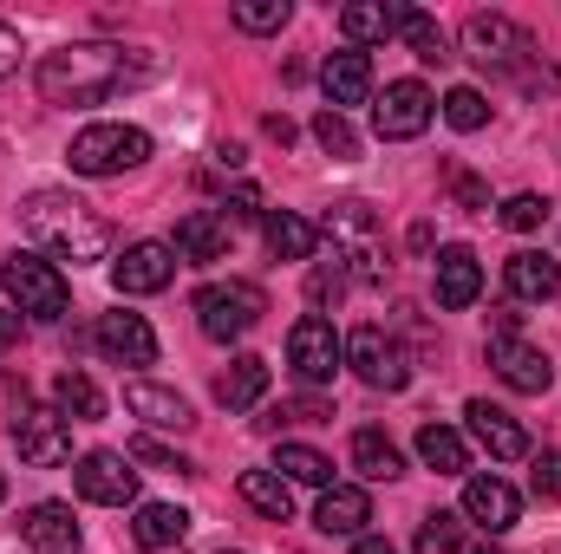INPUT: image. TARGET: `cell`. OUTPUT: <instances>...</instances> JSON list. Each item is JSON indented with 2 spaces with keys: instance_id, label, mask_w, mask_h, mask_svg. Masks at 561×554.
<instances>
[{
  "instance_id": "1",
  "label": "cell",
  "mask_w": 561,
  "mask_h": 554,
  "mask_svg": "<svg viewBox=\"0 0 561 554\" xmlns=\"http://www.w3.org/2000/svg\"><path fill=\"white\" fill-rule=\"evenodd\" d=\"M163 59L157 53H125V46H59L39 59V92L53 105H99L138 79H157Z\"/></svg>"
},
{
  "instance_id": "2",
  "label": "cell",
  "mask_w": 561,
  "mask_h": 554,
  "mask_svg": "<svg viewBox=\"0 0 561 554\" xmlns=\"http://www.w3.org/2000/svg\"><path fill=\"white\" fill-rule=\"evenodd\" d=\"M20 222H26V235L53 255V268H59V262L85 268V262H105V249H112L105 222H99L79 196H66V189H33V196L20 203Z\"/></svg>"
},
{
  "instance_id": "3",
  "label": "cell",
  "mask_w": 561,
  "mask_h": 554,
  "mask_svg": "<svg viewBox=\"0 0 561 554\" xmlns=\"http://www.w3.org/2000/svg\"><path fill=\"white\" fill-rule=\"evenodd\" d=\"M327 235H333V255L346 275L366 280V287H386V242H379V222L366 203H340L327 216Z\"/></svg>"
},
{
  "instance_id": "4",
  "label": "cell",
  "mask_w": 561,
  "mask_h": 554,
  "mask_svg": "<svg viewBox=\"0 0 561 554\" xmlns=\"http://www.w3.org/2000/svg\"><path fill=\"white\" fill-rule=\"evenodd\" d=\"M268 313V293L255 287V280H209L203 293H196V326L209 333V339H242V333H255V320Z\"/></svg>"
},
{
  "instance_id": "5",
  "label": "cell",
  "mask_w": 561,
  "mask_h": 554,
  "mask_svg": "<svg viewBox=\"0 0 561 554\" xmlns=\"http://www.w3.org/2000/svg\"><path fill=\"white\" fill-rule=\"evenodd\" d=\"M0 287L13 293V307L20 313H33V320H59L66 307H72V287H66V275L46 262V255H7L0 262Z\"/></svg>"
},
{
  "instance_id": "6",
  "label": "cell",
  "mask_w": 561,
  "mask_h": 554,
  "mask_svg": "<svg viewBox=\"0 0 561 554\" xmlns=\"http://www.w3.org/2000/svg\"><path fill=\"white\" fill-rule=\"evenodd\" d=\"M66 157H72L79 176H118V170H138L144 157H150V138H144L138 125H85Z\"/></svg>"
},
{
  "instance_id": "7",
  "label": "cell",
  "mask_w": 561,
  "mask_h": 554,
  "mask_svg": "<svg viewBox=\"0 0 561 554\" xmlns=\"http://www.w3.org/2000/svg\"><path fill=\"white\" fill-rule=\"evenodd\" d=\"M287 366H294V379H300V385H327V379L346 366V339L333 333V320H327V313L294 320V333H287Z\"/></svg>"
},
{
  "instance_id": "8",
  "label": "cell",
  "mask_w": 561,
  "mask_h": 554,
  "mask_svg": "<svg viewBox=\"0 0 561 554\" xmlns=\"http://www.w3.org/2000/svg\"><path fill=\"white\" fill-rule=\"evenodd\" d=\"M346 366H353L373 392H405V385H412V359H405V346H399L386 326H359V333L346 339Z\"/></svg>"
},
{
  "instance_id": "9",
  "label": "cell",
  "mask_w": 561,
  "mask_h": 554,
  "mask_svg": "<svg viewBox=\"0 0 561 554\" xmlns=\"http://www.w3.org/2000/svg\"><path fill=\"white\" fill-rule=\"evenodd\" d=\"M72 489L99 509H125V503H138V470L125 450H85L72 463Z\"/></svg>"
},
{
  "instance_id": "10",
  "label": "cell",
  "mask_w": 561,
  "mask_h": 554,
  "mask_svg": "<svg viewBox=\"0 0 561 554\" xmlns=\"http://www.w3.org/2000/svg\"><path fill=\"white\" fill-rule=\"evenodd\" d=\"M431 118H437V99L424 92L419 79H392V85L379 92V105H373V131H379L386 143L424 138V131H431Z\"/></svg>"
},
{
  "instance_id": "11",
  "label": "cell",
  "mask_w": 561,
  "mask_h": 554,
  "mask_svg": "<svg viewBox=\"0 0 561 554\" xmlns=\"http://www.w3.org/2000/svg\"><path fill=\"white\" fill-rule=\"evenodd\" d=\"M13 443H20V463H33V470L72 463V430H66V417L46 412V405H26L13 417Z\"/></svg>"
},
{
  "instance_id": "12",
  "label": "cell",
  "mask_w": 561,
  "mask_h": 554,
  "mask_svg": "<svg viewBox=\"0 0 561 554\" xmlns=\"http://www.w3.org/2000/svg\"><path fill=\"white\" fill-rule=\"evenodd\" d=\"M176 262H196V268H209V262H229V249H236V222L222 216V209H190L183 222H176Z\"/></svg>"
},
{
  "instance_id": "13",
  "label": "cell",
  "mask_w": 561,
  "mask_h": 554,
  "mask_svg": "<svg viewBox=\"0 0 561 554\" xmlns=\"http://www.w3.org/2000/svg\"><path fill=\"white\" fill-rule=\"evenodd\" d=\"M92 339H99V353L112 359V366H157V333H150V320L144 313H99V326H92Z\"/></svg>"
},
{
  "instance_id": "14",
  "label": "cell",
  "mask_w": 561,
  "mask_h": 554,
  "mask_svg": "<svg viewBox=\"0 0 561 554\" xmlns=\"http://www.w3.org/2000/svg\"><path fill=\"white\" fill-rule=\"evenodd\" d=\"M463 522H477L483 535H510L523 522V496L503 476H470L463 483Z\"/></svg>"
},
{
  "instance_id": "15",
  "label": "cell",
  "mask_w": 561,
  "mask_h": 554,
  "mask_svg": "<svg viewBox=\"0 0 561 554\" xmlns=\"http://www.w3.org/2000/svg\"><path fill=\"white\" fill-rule=\"evenodd\" d=\"M118 293H163L176 280V249L170 242H131L118 262H112Z\"/></svg>"
},
{
  "instance_id": "16",
  "label": "cell",
  "mask_w": 561,
  "mask_h": 554,
  "mask_svg": "<svg viewBox=\"0 0 561 554\" xmlns=\"http://www.w3.org/2000/svg\"><path fill=\"white\" fill-rule=\"evenodd\" d=\"M463 53H470L477 66H516V59L529 53V39H523V26L503 20V13H470V20H463Z\"/></svg>"
},
{
  "instance_id": "17",
  "label": "cell",
  "mask_w": 561,
  "mask_h": 554,
  "mask_svg": "<svg viewBox=\"0 0 561 554\" xmlns=\"http://www.w3.org/2000/svg\"><path fill=\"white\" fill-rule=\"evenodd\" d=\"M463 424H470V437H477V443H483L496 463H516V457H529V430L503 412V405H490V399H470V405H463Z\"/></svg>"
},
{
  "instance_id": "18",
  "label": "cell",
  "mask_w": 561,
  "mask_h": 554,
  "mask_svg": "<svg viewBox=\"0 0 561 554\" xmlns=\"http://www.w3.org/2000/svg\"><path fill=\"white\" fill-rule=\"evenodd\" d=\"M490 366H496V379L510 392H549V379H556L549 353L529 346V339H490Z\"/></svg>"
},
{
  "instance_id": "19",
  "label": "cell",
  "mask_w": 561,
  "mask_h": 554,
  "mask_svg": "<svg viewBox=\"0 0 561 554\" xmlns=\"http://www.w3.org/2000/svg\"><path fill=\"white\" fill-rule=\"evenodd\" d=\"M320 85H327V112L366 105V92H373V59H366L359 46H340V53H327V66H320Z\"/></svg>"
},
{
  "instance_id": "20",
  "label": "cell",
  "mask_w": 561,
  "mask_h": 554,
  "mask_svg": "<svg viewBox=\"0 0 561 554\" xmlns=\"http://www.w3.org/2000/svg\"><path fill=\"white\" fill-rule=\"evenodd\" d=\"M477 293H483V262H477V249H437V307H450V313H463V307H477Z\"/></svg>"
},
{
  "instance_id": "21",
  "label": "cell",
  "mask_w": 561,
  "mask_h": 554,
  "mask_svg": "<svg viewBox=\"0 0 561 554\" xmlns=\"http://www.w3.org/2000/svg\"><path fill=\"white\" fill-rule=\"evenodd\" d=\"M20 542H26V554H79V522L66 503H33L20 522Z\"/></svg>"
},
{
  "instance_id": "22",
  "label": "cell",
  "mask_w": 561,
  "mask_h": 554,
  "mask_svg": "<svg viewBox=\"0 0 561 554\" xmlns=\"http://www.w3.org/2000/svg\"><path fill=\"white\" fill-rule=\"evenodd\" d=\"M503 287L516 293V300H556L561 293V262L556 255H542V249H516L510 262H503Z\"/></svg>"
},
{
  "instance_id": "23",
  "label": "cell",
  "mask_w": 561,
  "mask_h": 554,
  "mask_svg": "<svg viewBox=\"0 0 561 554\" xmlns=\"http://www.w3.org/2000/svg\"><path fill=\"white\" fill-rule=\"evenodd\" d=\"M125 405H131V417H144L150 430H190V424H196V412H190L183 392L150 385V379H131V385H125Z\"/></svg>"
},
{
  "instance_id": "24",
  "label": "cell",
  "mask_w": 561,
  "mask_h": 554,
  "mask_svg": "<svg viewBox=\"0 0 561 554\" xmlns=\"http://www.w3.org/2000/svg\"><path fill=\"white\" fill-rule=\"evenodd\" d=\"M313 522H320V535H366V522H373V496L366 489H353V483H333V489H320V509H313Z\"/></svg>"
},
{
  "instance_id": "25",
  "label": "cell",
  "mask_w": 561,
  "mask_h": 554,
  "mask_svg": "<svg viewBox=\"0 0 561 554\" xmlns=\"http://www.w3.org/2000/svg\"><path fill=\"white\" fill-rule=\"evenodd\" d=\"M405 13H412V7H399V0H353V7H340V33H346L353 46H373V39L405 33Z\"/></svg>"
},
{
  "instance_id": "26",
  "label": "cell",
  "mask_w": 561,
  "mask_h": 554,
  "mask_svg": "<svg viewBox=\"0 0 561 554\" xmlns=\"http://www.w3.org/2000/svg\"><path fill=\"white\" fill-rule=\"evenodd\" d=\"M262 235H268V255L275 262H313V249H320V229L307 216H294V209H268L262 216Z\"/></svg>"
},
{
  "instance_id": "27",
  "label": "cell",
  "mask_w": 561,
  "mask_h": 554,
  "mask_svg": "<svg viewBox=\"0 0 561 554\" xmlns=\"http://www.w3.org/2000/svg\"><path fill=\"white\" fill-rule=\"evenodd\" d=\"M262 399H268V359L242 353V359L216 379V405H222V412H249V405H262Z\"/></svg>"
},
{
  "instance_id": "28",
  "label": "cell",
  "mask_w": 561,
  "mask_h": 554,
  "mask_svg": "<svg viewBox=\"0 0 561 554\" xmlns=\"http://www.w3.org/2000/svg\"><path fill=\"white\" fill-rule=\"evenodd\" d=\"M183 535H190V509H176V503H138V522H131L138 549H176Z\"/></svg>"
},
{
  "instance_id": "29",
  "label": "cell",
  "mask_w": 561,
  "mask_h": 554,
  "mask_svg": "<svg viewBox=\"0 0 561 554\" xmlns=\"http://www.w3.org/2000/svg\"><path fill=\"white\" fill-rule=\"evenodd\" d=\"M353 470L373 483H392V476H405V457L386 430H353Z\"/></svg>"
},
{
  "instance_id": "30",
  "label": "cell",
  "mask_w": 561,
  "mask_h": 554,
  "mask_svg": "<svg viewBox=\"0 0 561 554\" xmlns=\"http://www.w3.org/2000/svg\"><path fill=\"white\" fill-rule=\"evenodd\" d=\"M53 405H59V417H72V424H99V417H105V392H99L85 372L66 366V372L53 379Z\"/></svg>"
},
{
  "instance_id": "31",
  "label": "cell",
  "mask_w": 561,
  "mask_h": 554,
  "mask_svg": "<svg viewBox=\"0 0 561 554\" xmlns=\"http://www.w3.org/2000/svg\"><path fill=\"white\" fill-rule=\"evenodd\" d=\"M242 503L255 509V516H268V522H287L294 516V489H287V476H275V470H242Z\"/></svg>"
},
{
  "instance_id": "32",
  "label": "cell",
  "mask_w": 561,
  "mask_h": 554,
  "mask_svg": "<svg viewBox=\"0 0 561 554\" xmlns=\"http://www.w3.org/2000/svg\"><path fill=\"white\" fill-rule=\"evenodd\" d=\"M419 457H424V470H437V476H463V470H470V443H463L450 424H424Z\"/></svg>"
},
{
  "instance_id": "33",
  "label": "cell",
  "mask_w": 561,
  "mask_h": 554,
  "mask_svg": "<svg viewBox=\"0 0 561 554\" xmlns=\"http://www.w3.org/2000/svg\"><path fill=\"white\" fill-rule=\"evenodd\" d=\"M275 476L307 483V489H333V463H327L313 443H280V450H275Z\"/></svg>"
},
{
  "instance_id": "34",
  "label": "cell",
  "mask_w": 561,
  "mask_h": 554,
  "mask_svg": "<svg viewBox=\"0 0 561 554\" xmlns=\"http://www.w3.org/2000/svg\"><path fill=\"white\" fill-rule=\"evenodd\" d=\"M444 125H450V131H483V125H490V99H483L477 85H457V92L444 99Z\"/></svg>"
},
{
  "instance_id": "35",
  "label": "cell",
  "mask_w": 561,
  "mask_h": 554,
  "mask_svg": "<svg viewBox=\"0 0 561 554\" xmlns=\"http://www.w3.org/2000/svg\"><path fill=\"white\" fill-rule=\"evenodd\" d=\"M405 46L419 53L424 66H444V59H450V46H444V26H437L431 13H419V7L405 13Z\"/></svg>"
},
{
  "instance_id": "36",
  "label": "cell",
  "mask_w": 561,
  "mask_h": 554,
  "mask_svg": "<svg viewBox=\"0 0 561 554\" xmlns=\"http://www.w3.org/2000/svg\"><path fill=\"white\" fill-rule=\"evenodd\" d=\"M313 138H320L327 157H340V163H353V157H359V138H353L346 112H320V118H313Z\"/></svg>"
},
{
  "instance_id": "37",
  "label": "cell",
  "mask_w": 561,
  "mask_h": 554,
  "mask_svg": "<svg viewBox=\"0 0 561 554\" xmlns=\"http://www.w3.org/2000/svg\"><path fill=\"white\" fill-rule=\"evenodd\" d=\"M457 542H463V516H450V509L424 516V529H419V554H457Z\"/></svg>"
},
{
  "instance_id": "38",
  "label": "cell",
  "mask_w": 561,
  "mask_h": 554,
  "mask_svg": "<svg viewBox=\"0 0 561 554\" xmlns=\"http://www.w3.org/2000/svg\"><path fill=\"white\" fill-rule=\"evenodd\" d=\"M346 268H340V255H333V262H313V268H307V300H313V307H340V293H346Z\"/></svg>"
},
{
  "instance_id": "39",
  "label": "cell",
  "mask_w": 561,
  "mask_h": 554,
  "mask_svg": "<svg viewBox=\"0 0 561 554\" xmlns=\"http://www.w3.org/2000/svg\"><path fill=\"white\" fill-rule=\"evenodd\" d=\"M287 13H294L287 0H242V7H236V26H242V33H280Z\"/></svg>"
},
{
  "instance_id": "40",
  "label": "cell",
  "mask_w": 561,
  "mask_h": 554,
  "mask_svg": "<svg viewBox=\"0 0 561 554\" xmlns=\"http://www.w3.org/2000/svg\"><path fill=\"white\" fill-rule=\"evenodd\" d=\"M327 417H333L327 399H280L275 412L262 417V430H275V424H327Z\"/></svg>"
},
{
  "instance_id": "41",
  "label": "cell",
  "mask_w": 561,
  "mask_h": 554,
  "mask_svg": "<svg viewBox=\"0 0 561 554\" xmlns=\"http://www.w3.org/2000/svg\"><path fill=\"white\" fill-rule=\"evenodd\" d=\"M542 222H549V203H542V196H529V189H523V196H510V203H503V229L529 235V229H542Z\"/></svg>"
},
{
  "instance_id": "42",
  "label": "cell",
  "mask_w": 561,
  "mask_h": 554,
  "mask_svg": "<svg viewBox=\"0 0 561 554\" xmlns=\"http://www.w3.org/2000/svg\"><path fill=\"white\" fill-rule=\"evenodd\" d=\"M529 489H536L542 503H556V496H561V450H542V457H536V470H529Z\"/></svg>"
},
{
  "instance_id": "43",
  "label": "cell",
  "mask_w": 561,
  "mask_h": 554,
  "mask_svg": "<svg viewBox=\"0 0 561 554\" xmlns=\"http://www.w3.org/2000/svg\"><path fill=\"white\" fill-rule=\"evenodd\" d=\"M125 457H131V463H150V470H190V463H183V457H176L170 443H157V437H138V443H131Z\"/></svg>"
},
{
  "instance_id": "44",
  "label": "cell",
  "mask_w": 561,
  "mask_h": 554,
  "mask_svg": "<svg viewBox=\"0 0 561 554\" xmlns=\"http://www.w3.org/2000/svg\"><path fill=\"white\" fill-rule=\"evenodd\" d=\"M450 196H457V209H490V189L477 176H450Z\"/></svg>"
},
{
  "instance_id": "45",
  "label": "cell",
  "mask_w": 561,
  "mask_h": 554,
  "mask_svg": "<svg viewBox=\"0 0 561 554\" xmlns=\"http://www.w3.org/2000/svg\"><path fill=\"white\" fill-rule=\"evenodd\" d=\"M7 72H20V33L0 20V79H7Z\"/></svg>"
},
{
  "instance_id": "46",
  "label": "cell",
  "mask_w": 561,
  "mask_h": 554,
  "mask_svg": "<svg viewBox=\"0 0 561 554\" xmlns=\"http://www.w3.org/2000/svg\"><path fill=\"white\" fill-rule=\"evenodd\" d=\"M255 209H262V196H255V189H249V183H242V189H236V196H229V216H255Z\"/></svg>"
},
{
  "instance_id": "47",
  "label": "cell",
  "mask_w": 561,
  "mask_h": 554,
  "mask_svg": "<svg viewBox=\"0 0 561 554\" xmlns=\"http://www.w3.org/2000/svg\"><path fill=\"white\" fill-rule=\"evenodd\" d=\"M353 554H399V549H392V535H359Z\"/></svg>"
},
{
  "instance_id": "48",
  "label": "cell",
  "mask_w": 561,
  "mask_h": 554,
  "mask_svg": "<svg viewBox=\"0 0 561 554\" xmlns=\"http://www.w3.org/2000/svg\"><path fill=\"white\" fill-rule=\"evenodd\" d=\"M268 138H275V143H294V118H280V112H275V118H268Z\"/></svg>"
},
{
  "instance_id": "49",
  "label": "cell",
  "mask_w": 561,
  "mask_h": 554,
  "mask_svg": "<svg viewBox=\"0 0 561 554\" xmlns=\"http://www.w3.org/2000/svg\"><path fill=\"white\" fill-rule=\"evenodd\" d=\"M13 339H20V320H13V313H0V346H13Z\"/></svg>"
},
{
  "instance_id": "50",
  "label": "cell",
  "mask_w": 561,
  "mask_h": 554,
  "mask_svg": "<svg viewBox=\"0 0 561 554\" xmlns=\"http://www.w3.org/2000/svg\"><path fill=\"white\" fill-rule=\"evenodd\" d=\"M0 503H7V483H0Z\"/></svg>"
}]
</instances>
